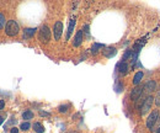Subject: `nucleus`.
Segmentation results:
<instances>
[{"label":"nucleus","instance_id":"5701e85b","mask_svg":"<svg viewBox=\"0 0 160 133\" xmlns=\"http://www.w3.org/2000/svg\"><path fill=\"white\" fill-rule=\"evenodd\" d=\"M4 107H5V102H4V100H0V110L4 109Z\"/></svg>","mask_w":160,"mask_h":133},{"label":"nucleus","instance_id":"2eb2a0df","mask_svg":"<svg viewBox=\"0 0 160 133\" xmlns=\"http://www.w3.org/2000/svg\"><path fill=\"white\" fill-rule=\"evenodd\" d=\"M33 131L37 133H43L44 132V127L39 123V122H35L33 123Z\"/></svg>","mask_w":160,"mask_h":133},{"label":"nucleus","instance_id":"f3484780","mask_svg":"<svg viewBox=\"0 0 160 133\" xmlns=\"http://www.w3.org/2000/svg\"><path fill=\"white\" fill-rule=\"evenodd\" d=\"M6 24V20H5V16H4V14L0 12V30H1L4 27V25ZM6 26V25H5Z\"/></svg>","mask_w":160,"mask_h":133},{"label":"nucleus","instance_id":"4be33fe9","mask_svg":"<svg viewBox=\"0 0 160 133\" xmlns=\"http://www.w3.org/2000/svg\"><path fill=\"white\" fill-rule=\"evenodd\" d=\"M10 133H19V128H16V127H12L11 131H10Z\"/></svg>","mask_w":160,"mask_h":133},{"label":"nucleus","instance_id":"bb28decb","mask_svg":"<svg viewBox=\"0 0 160 133\" xmlns=\"http://www.w3.org/2000/svg\"><path fill=\"white\" fill-rule=\"evenodd\" d=\"M157 133H160V127H159V128L157 130Z\"/></svg>","mask_w":160,"mask_h":133},{"label":"nucleus","instance_id":"20e7f679","mask_svg":"<svg viewBox=\"0 0 160 133\" xmlns=\"http://www.w3.org/2000/svg\"><path fill=\"white\" fill-rule=\"evenodd\" d=\"M153 101H154V98L152 95H149L148 98L143 101V104L141 106V116H144V115H147L149 111H150L152 109V105H153Z\"/></svg>","mask_w":160,"mask_h":133},{"label":"nucleus","instance_id":"cd10ccee","mask_svg":"<svg viewBox=\"0 0 160 133\" xmlns=\"http://www.w3.org/2000/svg\"><path fill=\"white\" fill-rule=\"evenodd\" d=\"M159 120H160V112H159Z\"/></svg>","mask_w":160,"mask_h":133},{"label":"nucleus","instance_id":"412c9836","mask_svg":"<svg viewBox=\"0 0 160 133\" xmlns=\"http://www.w3.org/2000/svg\"><path fill=\"white\" fill-rule=\"evenodd\" d=\"M155 104L158 106H160V91L158 93V96H157V99H155Z\"/></svg>","mask_w":160,"mask_h":133},{"label":"nucleus","instance_id":"f8f14e48","mask_svg":"<svg viewBox=\"0 0 160 133\" xmlns=\"http://www.w3.org/2000/svg\"><path fill=\"white\" fill-rule=\"evenodd\" d=\"M102 48H105L104 44H101V43H94V44H92V47H91V53H92V54L99 53V51L102 49Z\"/></svg>","mask_w":160,"mask_h":133},{"label":"nucleus","instance_id":"7ed1b4c3","mask_svg":"<svg viewBox=\"0 0 160 133\" xmlns=\"http://www.w3.org/2000/svg\"><path fill=\"white\" fill-rule=\"evenodd\" d=\"M38 38L41 42L43 43H48L49 39H51V30L47 25H43L42 27L39 28V32H38Z\"/></svg>","mask_w":160,"mask_h":133},{"label":"nucleus","instance_id":"ddd939ff","mask_svg":"<svg viewBox=\"0 0 160 133\" xmlns=\"http://www.w3.org/2000/svg\"><path fill=\"white\" fill-rule=\"evenodd\" d=\"M118 70H120V73L122 74H127L128 73V65L126 62H121L118 64Z\"/></svg>","mask_w":160,"mask_h":133},{"label":"nucleus","instance_id":"a211bd4d","mask_svg":"<svg viewBox=\"0 0 160 133\" xmlns=\"http://www.w3.org/2000/svg\"><path fill=\"white\" fill-rule=\"evenodd\" d=\"M30 127H31V125L28 123V122H22L21 126H20V128H21L22 131H27V130H30Z\"/></svg>","mask_w":160,"mask_h":133},{"label":"nucleus","instance_id":"39448f33","mask_svg":"<svg viewBox=\"0 0 160 133\" xmlns=\"http://www.w3.org/2000/svg\"><path fill=\"white\" fill-rule=\"evenodd\" d=\"M62 33H63V22L62 21H57L53 26V35H54V39L59 41L62 37Z\"/></svg>","mask_w":160,"mask_h":133},{"label":"nucleus","instance_id":"f03ea898","mask_svg":"<svg viewBox=\"0 0 160 133\" xmlns=\"http://www.w3.org/2000/svg\"><path fill=\"white\" fill-rule=\"evenodd\" d=\"M158 120H159V111L158 110L152 111L150 115H149L147 118V127L149 131H152V132L154 131V127H155Z\"/></svg>","mask_w":160,"mask_h":133},{"label":"nucleus","instance_id":"393cba45","mask_svg":"<svg viewBox=\"0 0 160 133\" xmlns=\"http://www.w3.org/2000/svg\"><path fill=\"white\" fill-rule=\"evenodd\" d=\"M84 28H85V32H86V33H89V26H87V25H86V26H85Z\"/></svg>","mask_w":160,"mask_h":133},{"label":"nucleus","instance_id":"b1692460","mask_svg":"<svg viewBox=\"0 0 160 133\" xmlns=\"http://www.w3.org/2000/svg\"><path fill=\"white\" fill-rule=\"evenodd\" d=\"M39 115L41 116H49L48 112H44V111H39Z\"/></svg>","mask_w":160,"mask_h":133},{"label":"nucleus","instance_id":"0eeeda50","mask_svg":"<svg viewBox=\"0 0 160 133\" xmlns=\"http://www.w3.org/2000/svg\"><path fill=\"white\" fill-rule=\"evenodd\" d=\"M116 53H117V49L113 48V47H108V48H105L104 51H102V54H104L106 58H112V57H115Z\"/></svg>","mask_w":160,"mask_h":133},{"label":"nucleus","instance_id":"dca6fc26","mask_svg":"<svg viewBox=\"0 0 160 133\" xmlns=\"http://www.w3.org/2000/svg\"><path fill=\"white\" fill-rule=\"evenodd\" d=\"M22 118H24V120H32V118H33V112L30 111V110L25 111L24 114H22Z\"/></svg>","mask_w":160,"mask_h":133},{"label":"nucleus","instance_id":"4468645a","mask_svg":"<svg viewBox=\"0 0 160 133\" xmlns=\"http://www.w3.org/2000/svg\"><path fill=\"white\" fill-rule=\"evenodd\" d=\"M37 28H25L24 30V36L25 37H32V36L36 33Z\"/></svg>","mask_w":160,"mask_h":133},{"label":"nucleus","instance_id":"9d476101","mask_svg":"<svg viewBox=\"0 0 160 133\" xmlns=\"http://www.w3.org/2000/svg\"><path fill=\"white\" fill-rule=\"evenodd\" d=\"M75 24H76V21H75V19H71L70 20V24H69V27H68V31H66V39H69L70 38V36H71V33H73V31H74V27H75Z\"/></svg>","mask_w":160,"mask_h":133},{"label":"nucleus","instance_id":"9b49d317","mask_svg":"<svg viewBox=\"0 0 160 133\" xmlns=\"http://www.w3.org/2000/svg\"><path fill=\"white\" fill-rule=\"evenodd\" d=\"M143 76H144V73H143V71H138V73H136V75H134V78H133V85L138 86L139 84H141Z\"/></svg>","mask_w":160,"mask_h":133},{"label":"nucleus","instance_id":"423d86ee","mask_svg":"<svg viewBox=\"0 0 160 133\" xmlns=\"http://www.w3.org/2000/svg\"><path fill=\"white\" fill-rule=\"evenodd\" d=\"M143 90H144V86H139V85L136 86V88L131 91V100L132 101H137L139 98H141Z\"/></svg>","mask_w":160,"mask_h":133},{"label":"nucleus","instance_id":"aec40b11","mask_svg":"<svg viewBox=\"0 0 160 133\" xmlns=\"http://www.w3.org/2000/svg\"><path fill=\"white\" fill-rule=\"evenodd\" d=\"M131 55H132V51H130V49H128L127 52H126L125 54H123V62H126V60H127L128 58H130Z\"/></svg>","mask_w":160,"mask_h":133},{"label":"nucleus","instance_id":"6e6552de","mask_svg":"<svg viewBox=\"0 0 160 133\" xmlns=\"http://www.w3.org/2000/svg\"><path fill=\"white\" fill-rule=\"evenodd\" d=\"M82 36H84V32H82V30L76 32L75 35V38H74V42H73V46L74 47H79V46L82 43Z\"/></svg>","mask_w":160,"mask_h":133},{"label":"nucleus","instance_id":"6ab92c4d","mask_svg":"<svg viewBox=\"0 0 160 133\" xmlns=\"http://www.w3.org/2000/svg\"><path fill=\"white\" fill-rule=\"evenodd\" d=\"M68 109H69V106H68V105H62V106L58 107V111L62 112V114H65V112L68 111Z\"/></svg>","mask_w":160,"mask_h":133},{"label":"nucleus","instance_id":"a878e982","mask_svg":"<svg viewBox=\"0 0 160 133\" xmlns=\"http://www.w3.org/2000/svg\"><path fill=\"white\" fill-rule=\"evenodd\" d=\"M3 122H4V120H3V117H1V116H0V125H1V123H3Z\"/></svg>","mask_w":160,"mask_h":133},{"label":"nucleus","instance_id":"f257e3e1","mask_svg":"<svg viewBox=\"0 0 160 133\" xmlns=\"http://www.w3.org/2000/svg\"><path fill=\"white\" fill-rule=\"evenodd\" d=\"M19 31H20V28H19L17 22L15 20H9L6 22V26H5V33L10 36V37H14V36H16L19 33Z\"/></svg>","mask_w":160,"mask_h":133},{"label":"nucleus","instance_id":"1a4fd4ad","mask_svg":"<svg viewBox=\"0 0 160 133\" xmlns=\"http://www.w3.org/2000/svg\"><path fill=\"white\" fill-rule=\"evenodd\" d=\"M157 88V83L155 80H149L145 83V85H144V89H145L147 93H152V91H154Z\"/></svg>","mask_w":160,"mask_h":133}]
</instances>
